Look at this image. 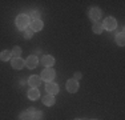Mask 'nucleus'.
I'll use <instances>...</instances> for the list:
<instances>
[{"label": "nucleus", "mask_w": 125, "mask_h": 120, "mask_svg": "<svg viewBox=\"0 0 125 120\" xmlns=\"http://www.w3.org/2000/svg\"><path fill=\"white\" fill-rule=\"evenodd\" d=\"M31 17L33 20H40V13L37 11H33V12H31Z\"/></svg>", "instance_id": "nucleus-21"}, {"label": "nucleus", "mask_w": 125, "mask_h": 120, "mask_svg": "<svg viewBox=\"0 0 125 120\" xmlns=\"http://www.w3.org/2000/svg\"><path fill=\"white\" fill-rule=\"evenodd\" d=\"M100 16H101V11H100V8L93 7L91 11H89V17H91V19L93 20V22H99Z\"/></svg>", "instance_id": "nucleus-7"}, {"label": "nucleus", "mask_w": 125, "mask_h": 120, "mask_svg": "<svg viewBox=\"0 0 125 120\" xmlns=\"http://www.w3.org/2000/svg\"><path fill=\"white\" fill-rule=\"evenodd\" d=\"M20 120H32V115L28 112V111L21 112V113H20Z\"/></svg>", "instance_id": "nucleus-17"}, {"label": "nucleus", "mask_w": 125, "mask_h": 120, "mask_svg": "<svg viewBox=\"0 0 125 120\" xmlns=\"http://www.w3.org/2000/svg\"><path fill=\"white\" fill-rule=\"evenodd\" d=\"M32 36H33V31H32L31 27L25 28V29H24V37H25V39H31Z\"/></svg>", "instance_id": "nucleus-19"}, {"label": "nucleus", "mask_w": 125, "mask_h": 120, "mask_svg": "<svg viewBox=\"0 0 125 120\" xmlns=\"http://www.w3.org/2000/svg\"><path fill=\"white\" fill-rule=\"evenodd\" d=\"M45 89H47V92H48L49 95H53V96H55V95L59 92V85H57L56 83H53V82H49V83H47Z\"/></svg>", "instance_id": "nucleus-5"}, {"label": "nucleus", "mask_w": 125, "mask_h": 120, "mask_svg": "<svg viewBox=\"0 0 125 120\" xmlns=\"http://www.w3.org/2000/svg\"><path fill=\"white\" fill-rule=\"evenodd\" d=\"M39 96H40V92H39V89H36V88H31L28 91V97L31 99V100H36V99H39Z\"/></svg>", "instance_id": "nucleus-13"}, {"label": "nucleus", "mask_w": 125, "mask_h": 120, "mask_svg": "<svg viewBox=\"0 0 125 120\" xmlns=\"http://www.w3.org/2000/svg\"><path fill=\"white\" fill-rule=\"evenodd\" d=\"M43 64L45 65V67H52L53 64H55V58L53 56H51V55H45V56H43Z\"/></svg>", "instance_id": "nucleus-11"}, {"label": "nucleus", "mask_w": 125, "mask_h": 120, "mask_svg": "<svg viewBox=\"0 0 125 120\" xmlns=\"http://www.w3.org/2000/svg\"><path fill=\"white\" fill-rule=\"evenodd\" d=\"M81 79V72H76L75 73V80H79Z\"/></svg>", "instance_id": "nucleus-22"}, {"label": "nucleus", "mask_w": 125, "mask_h": 120, "mask_svg": "<svg viewBox=\"0 0 125 120\" xmlns=\"http://www.w3.org/2000/svg\"><path fill=\"white\" fill-rule=\"evenodd\" d=\"M11 51H3V52H0V60H3V61H7V60L11 59Z\"/></svg>", "instance_id": "nucleus-15"}, {"label": "nucleus", "mask_w": 125, "mask_h": 120, "mask_svg": "<svg viewBox=\"0 0 125 120\" xmlns=\"http://www.w3.org/2000/svg\"><path fill=\"white\" fill-rule=\"evenodd\" d=\"M28 83H29V85H31L32 88H36V87H39V85L41 84V77H40V76H37V75L29 76Z\"/></svg>", "instance_id": "nucleus-8"}, {"label": "nucleus", "mask_w": 125, "mask_h": 120, "mask_svg": "<svg viewBox=\"0 0 125 120\" xmlns=\"http://www.w3.org/2000/svg\"><path fill=\"white\" fill-rule=\"evenodd\" d=\"M37 63H39V60H37V56H35V55H31V56H28V59L25 60V65L28 68H36L37 67Z\"/></svg>", "instance_id": "nucleus-6"}, {"label": "nucleus", "mask_w": 125, "mask_h": 120, "mask_svg": "<svg viewBox=\"0 0 125 120\" xmlns=\"http://www.w3.org/2000/svg\"><path fill=\"white\" fill-rule=\"evenodd\" d=\"M24 65H25V61L21 58H13L12 59V67L15 70H21Z\"/></svg>", "instance_id": "nucleus-9"}, {"label": "nucleus", "mask_w": 125, "mask_h": 120, "mask_svg": "<svg viewBox=\"0 0 125 120\" xmlns=\"http://www.w3.org/2000/svg\"><path fill=\"white\" fill-rule=\"evenodd\" d=\"M116 41H117V44L120 47L124 46V44H125V35H124V32H121V34H118L117 36H116Z\"/></svg>", "instance_id": "nucleus-16"}, {"label": "nucleus", "mask_w": 125, "mask_h": 120, "mask_svg": "<svg viewBox=\"0 0 125 120\" xmlns=\"http://www.w3.org/2000/svg\"><path fill=\"white\" fill-rule=\"evenodd\" d=\"M116 27H117V20H116L115 17H112V16L106 17V19L104 20V23H103V28H106L108 31H113Z\"/></svg>", "instance_id": "nucleus-3"}, {"label": "nucleus", "mask_w": 125, "mask_h": 120, "mask_svg": "<svg viewBox=\"0 0 125 120\" xmlns=\"http://www.w3.org/2000/svg\"><path fill=\"white\" fill-rule=\"evenodd\" d=\"M55 76H56V72H55L53 68H51V67H47L45 70H43V72H41V77H43V80H45L47 83L53 82Z\"/></svg>", "instance_id": "nucleus-2"}, {"label": "nucleus", "mask_w": 125, "mask_h": 120, "mask_svg": "<svg viewBox=\"0 0 125 120\" xmlns=\"http://www.w3.org/2000/svg\"><path fill=\"white\" fill-rule=\"evenodd\" d=\"M93 120H96V119H93Z\"/></svg>", "instance_id": "nucleus-24"}, {"label": "nucleus", "mask_w": 125, "mask_h": 120, "mask_svg": "<svg viewBox=\"0 0 125 120\" xmlns=\"http://www.w3.org/2000/svg\"><path fill=\"white\" fill-rule=\"evenodd\" d=\"M29 16L28 15H24V13H20L19 16L16 17V27L19 29H23L24 31L25 28H28L29 27Z\"/></svg>", "instance_id": "nucleus-1"}, {"label": "nucleus", "mask_w": 125, "mask_h": 120, "mask_svg": "<svg viewBox=\"0 0 125 120\" xmlns=\"http://www.w3.org/2000/svg\"><path fill=\"white\" fill-rule=\"evenodd\" d=\"M92 29H93V32L94 34H97V35H100L101 32H103V23H100V22H94L93 24V27H92Z\"/></svg>", "instance_id": "nucleus-14"}, {"label": "nucleus", "mask_w": 125, "mask_h": 120, "mask_svg": "<svg viewBox=\"0 0 125 120\" xmlns=\"http://www.w3.org/2000/svg\"><path fill=\"white\" fill-rule=\"evenodd\" d=\"M11 55L15 56V58H19L20 55H21V48L20 47H13L12 52H11Z\"/></svg>", "instance_id": "nucleus-18"}, {"label": "nucleus", "mask_w": 125, "mask_h": 120, "mask_svg": "<svg viewBox=\"0 0 125 120\" xmlns=\"http://www.w3.org/2000/svg\"><path fill=\"white\" fill-rule=\"evenodd\" d=\"M67 89L71 94H75V92L79 91V83H77V80H75V79L68 80L67 82Z\"/></svg>", "instance_id": "nucleus-4"}, {"label": "nucleus", "mask_w": 125, "mask_h": 120, "mask_svg": "<svg viewBox=\"0 0 125 120\" xmlns=\"http://www.w3.org/2000/svg\"><path fill=\"white\" fill-rule=\"evenodd\" d=\"M43 27H44V24H43V22H41V20H32L31 28H32V31H33V32L41 31V29H43Z\"/></svg>", "instance_id": "nucleus-10"}, {"label": "nucleus", "mask_w": 125, "mask_h": 120, "mask_svg": "<svg viewBox=\"0 0 125 120\" xmlns=\"http://www.w3.org/2000/svg\"><path fill=\"white\" fill-rule=\"evenodd\" d=\"M43 118V112L41 111H36L35 109V112L32 113V120H40Z\"/></svg>", "instance_id": "nucleus-20"}, {"label": "nucleus", "mask_w": 125, "mask_h": 120, "mask_svg": "<svg viewBox=\"0 0 125 120\" xmlns=\"http://www.w3.org/2000/svg\"><path fill=\"white\" fill-rule=\"evenodd\" d=\"M75 120H81V119H75Z\"/></svg>", "instance_id": "nucleus-23"}, {"label": "nucleus", "mask_w": 125, "mask_h": 120, "mask_svg": "<svg viewBox=\"0 0 125 120\" xmlns=\"http://www.w3.org/2000/svg\"><path fill=\"white\" fill-rule=\"evenodd\" d=\"M55 96L53 95H45V96H43V103L45 104V106H48V107H51V106H53L55 104Z\"/></svg>", "instance_id": "nucleus-12"}]
</instances>
